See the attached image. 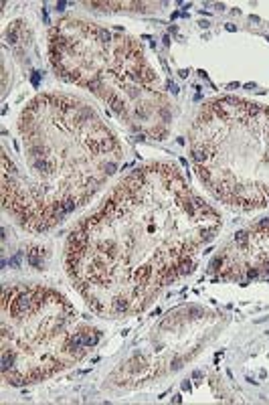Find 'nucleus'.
I'll use <instances>...</instances> for the list:
<instances>
[{
    "label": "nucleus",
    "mask_w": 269,
    "mask_h": 405,
    "mask_svg": "<svg viewBox=\"0 0 269 405\" xmlns=\"http://www.w3.org/2000/svg\"><path fill=\"white\" fill-rule=\"evenodd\" d=\"M221 227L215 209L190 193L172 164L154 162L124 178L67 241V274L107 316L144 310L193 269V255Z\"/></svg>",
    "instance_id": "obj_1"
},
{
    "label": "nucleus",
    "mask_w": 269,
    "mask_h": 405,
    "mask_svg": "<svg viewBox=\"0 0 269 405\" xmlns=\"http://www.w3.org/2000/svg\"><path fill=\"white\" fill-rule=\"evenodd\" d=\"M245 138L229 97L200 111L193 130V158L210 154H237L233 158L196 166L209 190L227 205L259 209L269 205V108L239 99Z\"/></svg>",
    "instance_id": "obj_5"
},
{
    "label": "nucleus",
    "mask_w": 269,
    "mask_h": 405,
    "mask_svg": "<svg viewBox=\"0 0 269 405\" xmlns=\"http://www.w3.org/2000/svg\"><path fill=\"white\" fill-rule=\"evenodd\" d=\"M83 20L65 18L51 31V63L63 79L83 85L97 93L132 128H144L162 140L164 132L156 124H166V101L158 77L146 63L144 53L132 39L111 35Z\"/></svg>",
    "instance_id": "obj_3"
},
{
    "label": "nucleus",
    "mask_w": 269,
    "mask_h": 405,
    "mask_svg": "<svg viewBox=\"0 0 269 405\" xmlns=\"http://www.w3.org/2000/svg\"><path fill=\"white\" fill-rule=\"evenodd\" d=\"M43 262H45V249L41 247H32L29 251V264L37 269H43Z\"/></svg>",
    "instance_id": "obj_7"
},
{
    "label": "nucleus",
    "mask_w": 269,
    "mask_h": 405,
    "mask_svg": "<svg viewBox=\"0 0 269 405\" xmlns=\"http://www.w3.org/2000/svg\"><path fill=\"white\" fill-rule=\"evenodd\" d=\"M210 272H219L223 278H259L269 272V217L261 219L241 243L227 247L215 262Z\"/></svg>",
    "instance_id": "obj_6"
},
{
    "label": "nucleus",
    "mask_w": 269,
    "mask_h": 405,
    "mask_svg": "<svg viewBox=\"0 0 269 405\" xmlns=\"http://www.w3.org/2000/svg\"><path fill=\"white\" fill-rule=\"evenodd\" d=\"M20 257H22V253H20V251H16V253H15V257L10 260V265H13V267H18V265H20Z\"/></svg>",
    "instance_id": "obj_8"
},
{
    "label": "nucleus",
    "mask_w": 269,
    "mask_h": 405,
    "mask_svg": "<svg viewBox=\"0 0 269 405\" xmlns=\"http://www.w3.org/2000/svg\"><path fill=\"white\" fill-rule=\"evenodd\" d=\"M30 81H32V85H35V87H39V81H41V73H39V71H35V73H32Z\"/></svg>",
    "instance_id": "obj_9"
},
{
    "label": "nucleus",
    "mask_w": 269,
    "mask_h": 405,
    "mask_svg": "<svg viewBox=\"0 0 269 405\" xmlns=\"http://www.w3.org/2000/svg\"><path fill=\"white\" fill-rule=\"evenodd\" d=\"M22 168L2 152V202L20 227L41 233L85 205L116 172L121 148L83 101L45 93L18 120Z\"/></svg>",
    "instance_id": "obj_2"
},
{
    "label": "nucleus",
    "mask_w": 269,
    "mask_h": 405,
    "mask_svg": "<svg viewBox=\"0 0 269 405\" xmlns=\"http://www.w3.org/2000/svg\"><path fill=\"white\" fill-rule=\"evenodd\" d=\"M99 330L55 290L13 286L2 294V375L10 385L47 379L95 346Z\"/></svg>",
    "instance_id": "obj_4"
}]
</instances>
